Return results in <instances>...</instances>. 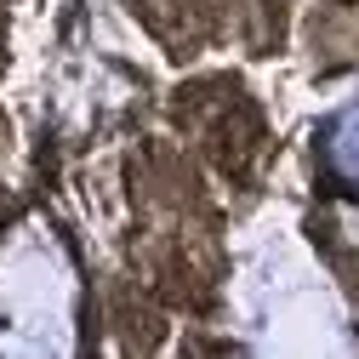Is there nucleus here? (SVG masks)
<instances>
[{"mask_svg":"<svg viewBox=\"0 0 359 359\" xmlns=\"http://www.w3.org/2000/svg\"><path fill=\"white\" fill-rule=\"evenodd\" d=\"M342 6H359V0H342Z\"/></svg>","mask_w":359,"mask_h":359,"instance_id":"nucleus-1","label":"nucleus"}]
</instances>
